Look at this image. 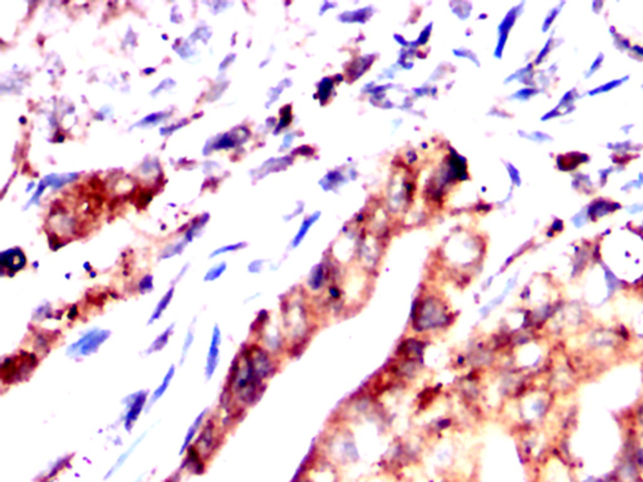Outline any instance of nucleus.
Masks as SVG:
<instances>
[{"label":"nucleus","instance_id":"nucleus-2","mask_svg":"<svg viewBox=\"0 0 643 482\" xmlns=\"http://www.w3.org/2000/svg\"><path fill=\"white\" fill-rule=\"evenodd\" d=\"M220 344H221V333L220 331H219L218 325H215V328H214V332H213V336H211L210 348H209V353H207L206 368H205V375H206V379H210V378L213 377L216 367H218L219 364Z\"/></svg>","mask_w":643,"mask_h":482},{"label":"nucleus","instance_id":"nucleus-3","mask_svg":"<svg viewBox=\"0 0 643 482\" xmlns=\"http://www.w3.org/2000/svg\"><path fill=\"white\" fill-rule=\"evenodd\" d=\"M27 264V259H25V255L20 249L15 248V249H10V250H6L4 253H1V266H3V271L8 270L11 271V274L17 273V271L22 270L23 267L25 266Z\"/></svg>","mask_w":643,"mask_h":482},{"label":"nucleus","instance_id":"nucleus-1","mask_svg":"<svg viewBox=\"0 0 643 482\" xmlns=\"http://www.w3.org/2000/svg\"><path fill=\"white\" fill-rule=\"evenodd\" d=\"M111 335L110 331H91L86 333L78 342L73 343L68 348V356L78 357V356H89L92 353L96 352L103 343Z\"/></svg>","mask_w":643,"mask_h":482},{"label":"nucleus","instance_id":"nucleus-10","mask_svg":"<svg viewBox=\"0 0 643 482\" xmlns=\"http://www.w3.org/2000/svg\"><path fill=\"white\" fill-rule=\"evenodd\" d=\"M225 269H227V264H224V262L223 264L218 265V266L213 267V269H210V270L207 271L206 275H205V281H213L215 280V279H218L219 276L225 271Z\"/></svg>","mask_w":643,"mask_h":482},{"label":"nucleus","instance_id":"nucleus-8","mask_svg":"<svg viewBox=\"0 0 643 482\" xmlns=\"http://www.w3.org/2000/svg\"><path fill=\"white\" fill-rule=\"evenodd\" d=\"M174 374H175V366H171V368L169 370V372L166 373L165 378H163V380L161 382L160 386L157 387V389H156V391L153 392V394H152V400H151L152 403L156 402L158 398H161V397L163 396V393L167 391V388H169L170 386V382H171V379L174 378Z\"/></svg>","mask_w":643,"mask_h":482},{"label":"nucleus","instance_id":"nucleus-12","mask_svg":"<svg viewBox=\"0 0 643 482\" xmlns=\"http://www.w3.org/2000/svg\"><path fill=\"white\" fill-rule=\"evenodd\" d=\"M152 288H153L152 287V276L147 275L146 278L142 279V281L140 283V290H141L142 293H147L150 292V290H152Z\"/></svg>","mask_w":643,"mask_h":482},{"label":"nucleus","instance_id":"nucleus-9","mask_svg":"<svg viewBox=\"0 0 643 482\" xmlns=\"http://www.w3.org/2000/svg\"><path fill=\"white\" fill-rule=\"evenodd\" d=\"M214 444V428L213 424L209 423L202 431L201 436L199 438L197 446H201V448H205L206 451H210L211 445Z\"/></svg>","mask_w":643,"mask_h":482},{"label":"nucleus","instance_id":"nucleus-7","mask_svg":"<svg viewBox=\"0 0 643 482\" xmlns=\"http://www.w3.org/2000/svg\"><path fill=\"white\" fill-rule=\"evenodd\" d=\"M172 297H174V288H171V289H170L169 292L166 293L165 297H163L162 299H161V300H160V303L157 304V306H156L155 311H153V314H152V317L150 318L149 324H151V323H153V322H155V320H157L158 318H160L161 315H162V313H163V311H165V309L167 308V306H169V304H170V301H171Z\"/></svg>","mask_w":643,"mask_h":482},{"label":"nucleus","instance_id":"nucleus-5","mask_svg":"<svg viewBox=\"0 0 643 482\" xmlns=\"http://www.w3.org/2000/svg\"><path fill=\"white\" fill-rule=\"evenodd\" d=\"M205 414H206V412H202L201 414H199V416H197V418L195 419V422L191 424V427L189 428L188 433H186L185 441H184V445H183V447H181V452H180V453H184V452H185V449L188 448L189 446H190L191 441H192V438L195 437L197 430H199L200 426H201V423H202V421H204Z\"/></svg>","mask_w":643,"mask_h":482},{"label":"nucleus","instance_id":"nucleus-13","mask_svg":"<svg viewBox=\"0 0 643 482\" xmlns=\"http://www.w3.org/2000/svg\"><path fill=\"white\" fill-rule=\"evenodd\" d=\"M192 338H193V336H192V332L190 331V332H189L188 336H186V343H185V345H184V356H186V353H188L189 348H190L191 343H192Z\"/></svg>","mask_w":643,"mask_h":482},{"label":"nucleus","instance_id":"nucleus-11","mask_svg":"<svg viewBox=\"0 0 643 482\" xmlns=\"http://www.w3.org/2000/svg\"><path fill=\"white\" fill-rule=\"evenodd\" d=\"M243 246H245V245H244V244H234V245L224 246V248H220V249H219V250H216L215 253L211 254L210 257H211V258H214V257H216V255H219V254L227 253V251H235V250H237V249H241V248H243Z\"/></svg>","mask_w":643,"mask_h":482},{"label":"nucleus","instance_id":"nucleus-4","mask_svg":"<svg viewBox=\"0 0 643 482\" xmlns=\"http://www.w3.org/2000/svg\"><path fill=\"white\" fill-rule=\"evenodd\" d=\"M146 392H138V393H136L132 397V402H131L130 408H128L127 413H126V419H124V428L127 431L132 430L133 424L137 421L138 416H140L141 410L144 409L145 405H146Z\"/></svg>","mask_w":643,"mask_h":482},{"label":"nucleus","instance_id":"nucleus-6","mask_svg":"<svg viewBox=\"0 0 643 482\" xmlns=\"http://www.w3.org/2000/svg\"><path fill=\"white\" fill-rule=\"evenodd\" d=\"M172 331H174V324H172L171 327H169V328L166 329L161 335H158L157 338H156V340L152 343L151 347H150L149 350H147V353L160 352L161 349H163V348L166 347V344L169 343V339H170V335L172 334Z\"/></svg>","mask_w":643,"mask_h":482}]
</instances>
